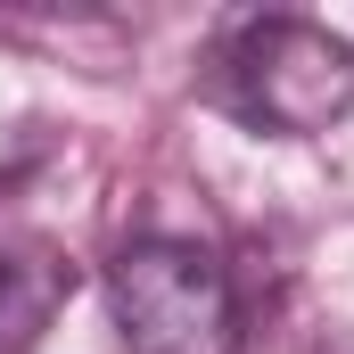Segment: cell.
Masks as SVG:
<instances>
[{
	"label": "cell",
	"instance_id": "obj_1",
	"mask_svg": "<svg viewBox=\"0 0 354 354\" xmlns=\"http://www.w3.org/2000/svg\"><path fill=\"white\" fill-rule=\"evenodd\" d=\"M223 91L264 132H330L354 107V50L313 17H248L223 50Z\"/></svg>",
	"mask_w": 354,
	"mask_h": 354
},
{
	"label": "cell",
	"instance_id": "obj_2",
	"mask_svg": "<svg viewBox=\"0 0 354 354\" xmlns=\"http://www.w3.org/2000/svg\"><path fill=\"white\" fill-rule=\"evenodd\" d=\"M107 297H115L132 354H231L239 346L231 272L198 239H132L107 264Z\"/></svg>",
	"mask_w": 354,
	"mask_h": 354
}]
</instances>
